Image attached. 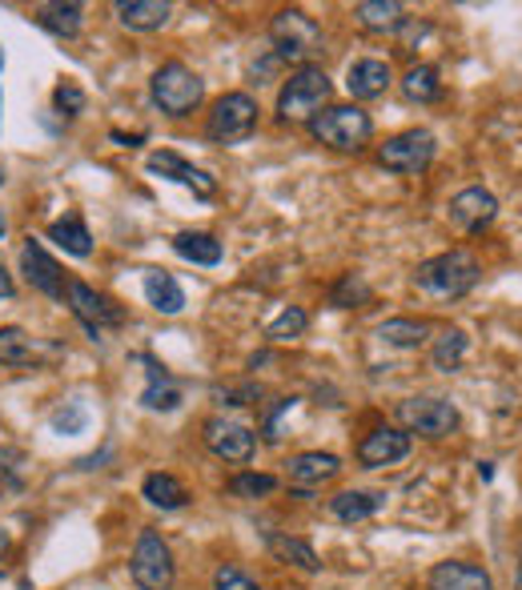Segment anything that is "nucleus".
Masks as SVG:
<instances>
[{
	"instance_id": "17",
	"label": "nucleus",
	"mask_w": 522,
	"mask_h": 590,
	"mask_svg": "<svg viewBox=\"0 0 522 590\" xmlns=\"http://www.w3.org/2000/svg\"><path fill=\"white\" fill-rule=\"evenodd\" d=\"M337 475H342V458H337V454H322V450L293 454L290 466H286V478H290V487H298V490H313V487H322V482H334Z\"/></svg>"
},
{
	"instance_id": "7",
	"label": "nucleus",
	"mask_w": 522,
	"mask_h": 590,
	"mask_svg": "<svg viewBox=\"0 0 522 590\" xmlns=\"http://www.w3.org/2000/svg\"><path fill=\"white\" fill-rule=\"evenodd\" d=\"M129 570H133V582L141 590H174V550H169V543L157 531H141L133 558H129Z\"/></svg>"
},
{
	"instance_id": "13",
	"label": "nucleus",
	"mask_w": 522,
	"mask_h": 590,
	"mask_svg": "<svg viewBox=\"0 0 522 590\" xmlns=\"http://www.w3.org/2000/svg\"><path fill=\"white\" fill-rule=\"evenodd\" d=\"M21 274L36 293H45V298H53V301H65V286H69V281H65L60 266L45 254V245L36 242V237H29V242L21 245Z\"/></svg>"
},
{
	"instance_id": "43",
	"label": "nucleus",
	"mask_w": 522,
	"mask_h": 590,
	"mask_svg": "<svg viewBox=\"0 0 522 590\" xmlns=\"http://www.w3.org/2000/svg\"><path fill=\"white\" fill-rule=\"evenodd\" d=\"M514 590H522V555H519V570H514Z\"/></svg>"
},
{
	"instance_id": "45",
	"label": "nucleus",
	"mask_w": 522,
	"mask_h": 590,
	"mask_svg": "<svg viewBox=\"0 0 522 590\" xmlns=\"http://www.w3.org/2000/svg\"><path fill=\"white\" fill-rule=\"evenodd\" d=\"M0 186H4V174H0Z\"/></svg>"
},
{
	"instance_id": "44",
	"label": "nucleus",
	"mask_w": 522,
	"mask_h": 590,
	"mask_svg": "<svg viewBox=\"0 0 522 590\" xmlns=\"http://www.w3.org/2000/svg\"><path fill=\"white\" fill-rule=\"evenodd\" d=\"M4 233H9V221H4V213H0V237H4Z\"/></svg>"
},
{
	"instance_id": "18",
	"label": "nucleus",
	"mask_w": 522,
	"mask_h": 590,
	"mask_svg": "<svg viewBox=\"0 0 522 590\" xmlns=\"http://www.w3.org/2000/svg\"><path fill=\"white\" fill-rule=\"evenodd\" d=\"M113 12L129 33H157V29L169 24L174 4H169V0H116Z\"/></svg>"
},
{
	"instance_id": "10",
	"label": "nucleus",
	"mask_w": 522,
	"mask_h": 590,
	"mask_svg": "<svg viewBox=\"0 0 522 590\" xmlns=\"http://www.w3.org/2000/svg\"><path fill=\"white\" fill-rule=\"evenodd\" d=\"M398 422L407 434H422V438H446L458 430V410L446 398H407L398 402Z\"/></svg>"
},
{
	"instance_id": "8",
	"label": "nucleus",
	"mask_w": 522,
	"mask_h": 590,
	"mask_svg": "<svg viewBox=\"0 0 522 590\" xmlns=\"http://www.w3.org/2000/svg\"><path fill=\"white\" fill-rule=\"evenodd\" d=\"M434 153H438V141H434L430 129H407V133H395L386 145H378V165L390 169V174L414 177L430 169Z\"/></svg>"
},
{
	"instance_id": "12",
	"label": "nucleus",
	"mask_w": 522,
	"mask_h": 590,
	"mask_svg": "<svg viewBox=\"0 0 522 590\" xmlns=\"http://www.w3.org/2000/svg\"><path fill=\"white\" fill-rule=\"evenodd\" d=\"M145 169H149V174H157V177H165V181H177V186L193 189V197H201V201H213V197H218V181H213L206 169H198V165L186 162V157H181V153H174V149L149 153Z\"/></svg>"
},
{
	"instance_id": "33",
	"label": "nucleus",
	"mask_w": 522,
	"mask_h": 590,
	"mask_svg": "<svg viewBox=\"0 0 522 590\" xmlns=\"http://www.w3.org/2000/svg\"><path fill=\"white\" fill-rule=\"evenodd\" d=\"M366 301H370V286H366L362 274H342L334 281V290H330V305L334 310H362Z\"/></svg>"
},
{
	"instance_id": "14",
	"label": "nucleus",
	"mask_w": 522,
	"mask_h": 590,
	"mask_svg": "<svg viewBox=\"0 0 522 590\" xmlns=\"http://www.w3.org/2000/svg\"><path fill=\"white\" fill-rule=\"evenodd\" d=\"M495 218H499V197L490 193V189L470 186V189H463V193H454V197H451V221H454V230L482 233Z\"/></svg>"
},
{
	"instance_id": "5",
	"label": "nucleus",
	"mask_w": 522,
	"mask_h": 590,
	"mask_svg": "<svg viewBox=\"0 0 522 590\" xmlns=\"http://www.w3.org/2000/svg\"><path fill=\"white\" fill-rule=\"evenodd\" d=\"M149 97H153V104H157L165 116L181 121V116H189L201 104V97H206V81H201V77L189 69V65H181V60H169V65H162V69L153 73Z\"/></svg>"
},
{
	"instance_id": "15",
	"label": "nucleus",
	"mask_w": 522,
	"mask_h": 590,
	"mask_svg": "<svg viewBox=\"0 0 522 590\" xmlns=\"http://www.w3.org/2000/svg\"><path fill=\"white\" fill-rule=\"evenodd\" d=\"M407 454H410V434L395 426H378L358 442V463L366 466V470L395 466V463H402Z\"/></svg>"
},
{
	"instance_id": "24",
	"label": "nucleus",
	"mask_w": 522,
	"mask_h": 590,
	"mask_svg": "<svg viewBox=\"0 0 522 590\" xmlns=\"http://www.w3.org/2000/svg\"><path fill=\"white\" fill-rule=\"evenodd\" d=\"M48 242H57L69 257H89L93 254V233L81 221V213H65L48 225Z\"/></svg>"
},
{
	"instance_id": "20",
	"label": "nucleus",
	"mask_w": 522,
	"mask_h": 590,
	"mask_svg": "<svg viewBox=\"0 0 522 590\" xmlns=\"http://www.w3.org/2000/svg\"><path fill=\"white\" fill-rule=\"evenodd\" d=\"M354 16H358L362 29L374 36L402 33V29L410 24L407 4H398V0H362L358 9H354Z\"/></svg>"
},
{
	"instance_id": "35",
	"label": "nucleus",
	"mask_w": 522,
	"mask_h": 590,
	"mask_svg": "<svg viewBox=\"0 0 522 590\" xmlns=\"http://www.w3.org/2000/svg\"><path fill=\"white\" fill-rule=\"evenodd\" d=\"M230 490L233 498H245V502H254V498H266L278 490V478L274 475H257V470H245V475H233L230 478Z\"/></svg>"
},
{
	"instance_id": "34",
	"label": "nucleus",
	"mask_w": 522,
	"mask_h": 590,
	"mask_svg": "<svg viewBox=\"0 0 522 590\" xmlns=\"http://www.w3.org/2000/svg\"><path fill=\"white\" fill-rule=\"evenodd\" d=\"M306 325H310V313L302 305H286V310L266 325V342H293V337L306 334Z\"/></svg>"
},
{
	"instance_id": "9",
	"label": "nucleus",
	"mask_w": 522,
	"mask_h": 590,
	"mask_svg": "<svg viewBox=\"0 0 522 590\" xmlns=\"http://www.w3.org/2000/svg\"><path fill=\"white\" fill-rule=\"evenodd\" d=\"M65 301H69L73 318L93 334V342L104 334V330H116V325H125V310L116 305L113 298H104V293H97L93 286H85L81 278H73L69 286H65Z\"/></svg>"
},
{
	"instance_id": "2",
	"label": "nucleus",
	"mask_w": 522,
	"mask_h": 590,
	"mask_svg": "<svg viewBox=\"0 0 522 590\" xmlns=\"http://www.w3.org/2000/svg\"><path fill=\"white\" fill-rule=\"evenodd\" d=\"M269 45H274V57L278 60L302 69V65H313V57L325 53V33L310 12L281 9V12H274V21H269Z\"/></svg>"
},
{
	"instance_id": "25",
	"label": "nucleus",
	"mask_w": 522,
	"mask_h": 590,
	"mask_svg": "<svg viewBox=\"0 0 522 590\" xmlns=\"http://www.w3.org/2000/svg\"><path fill=\"white\" fill-rule=\"evenodd\" d=\"M266 546H269V555L278 558V563H286V567H298V570H306V575L322 570V558H318V550H313L306 538H293V534H269Z\"/></svg>"
},
{
	"instance_id": "16",
	"label": "nucleus",
	"mask_w": 522,
	"mask_h": 590,
	"mask_svg": "<svg viewBox=\"0 0 522 590\" xmlns=\"http://www.w3.org/2000/svg\"><path fill=\"white\" fill-rule=\"evenodd\" d=\"M395 85V69L378 57H362L346 69V89L354 101H378Z\"/></svg>"
},
{
	"instance_id": "4",
	"label": "nucleus",
	"mask_w": 522,
	"mask_h": 590,
	"mask_svg": "<svg viewBox=\"0 0 522 590\" xmlns=\"http://www.w3.org/2000/svg\"><path fill=\"white\" fill-rule=\"evenodd\" d=\"M330 93H334V85H330L322 65H302V69H293L290 77H286V85L278 89V116L286 125L310 121V116H318L325 109Z\"/></svg>"
},
{
	"instance_id": "29",
	"label": "nucleus",
	"mask_w": 522,
	"mask_h": 590,
	"mask_svg": "<svg viewBox=\"0 0 522 590\" xmlns=\"http://www.w3.org/2000/svg\"><path fill=\"white\" fill-rule=\"evenodd\" d=\"M466 349H470V337L463 330H442L434 337V346H430V361H434V370L454 374L466 361Z\"/></svg>"
},
{
	"instance_id": "22",
	"label": "nucleus",
	"mask_w": 522,
	"mask_h": 590,
	"mask_svg": "<svg viewBox=\"0 0 522 590\" xmlns=\"http://www.w3.org/2000/svg\"><path fill=\"white\" fill-rule=\"evenodd\" d=\"M145 298L157 313L165 318H177V313L186 310V290H181V281L174 274H165V269H145Z\"/></svg>"
},
{
	"instance_id": "1",
	"label": "nucleus",
	"mask_w": 522,
	"mask_h": 590,
	"mask_svg": "<svg viewBox=\"0 0 522 590\" xmlns=\"http://www.w3.org/2000/svg\"><path fill=\"white\" fill-rule=\"evenodd\" d=\"M482 281V266L470 249H446L414 269V290L438 301H458Z\"/></svg>"
},
{
	"instance_id": "26",
	"label": "nucleus",
	"mask_w": 522,
	"mask_h": 590,
	"mask_svg": "<svg viewBox=\"0 0 522 590\" xmlns=\"http://www.w3.org/2000/svg\"><path fill=\"white\" fill-rule=\"evenodd\" d=\"M141 498H145L149 506H157V510H181L189 502V490H186V482H181V478L157 470V475H149L145 482H141Z\"/></svg>"
},
{
	"instance_id": "21",
	"label": "nucleus",
	"mask_w": 522,
	"mask_h": 590,
	"mask_svg": "<svg viewBox=\"0 0 522 590\" xmlns=\"http://www.w3.org/2000/svg\"><path fill=\"white\" fill-rule=\"evenodd\" d=\"M81 4L77 0H48L36 9V24L45 29V33L60 36V41H77L81 36Z\"/></svg>"
},
{
	"instance_id": "3",
	"label": "nucleus",
	"mask_w": 522,
	"mask_h": 590,
	"mask_svg": "<svg viewBox=\"0 0 522 590\" xmlns=\"http://www.w3.org/2000/svg\"><path fill=\"white\" fill-rule=\"evenodd\" d=\"M306 125L318 145H330L337 153H362L374 137V121L362 104H325Z\"/></svg>"
},
{
	"instance_id": "37",
	"label": "nucleus",
	"mask_w": 522,
	"mask_h": 590,
	"mask_svg": "<svg viewBox=\"0 0 522 590\" xmlns=\"http://www.w3.org/2000/svg\"><path fill=\"white\" fill-rule=\"evenodd\" d=\"M53 104L60 109V116H77L85 113V89L77 81H65L53 89Z\"/></svg>"
},
{
	"instance_id": "31",
	"label": "nucleus",
	"mask_w": 522,
	"mask_h": 590,
	"mask_svg": "<svg viewBox=\"0 0 522 590\" xmlns=\"http://www.w3.org/2000/svg\"><path fill=\"white\" fill-rule=\"evenodd\" d=\"M36 346L33 337L24 334L21 325H0V366H33Z\"/></svg>"
},
{
	"instance_id": "30",
	"label": "nucleus",
	"mask_w": 522,
	"mask_h": 590,
	"mask_svg": "<svg viewBox=\"0 0 522 590\" xmlns=\"http://www.w3.org/2000/svg\"><path fill=\"white\" fill-rule=\"evenodd\" d=\"M378 337H382L386 346L418 349L430 337V325L422 318H390V322L378 325Z\"/></svg>"
},
{
	"instance_id": "6",
	"label": "nucleus",
	"mask_w": 522,
	"mask_h": 590,
	"mask_svg": "<svg viewBox=\"0 0 522 590\" xmlns=\"http://www.w3.org/2000/svg\"><path fill=\"white\" fill-rule=\"evenodd\" d=\"M257 101L249 93H225L213 101L206 121V137L218 141V145H242V141L254 137L257 129Z\"/></svg>"
},
{
	"instance_id": "41",
	"label": "nucleus",
	"mask_w": 522,
	"mask_h": 590,
	"mask_svg": "<svg viewBox=\"0 0 522 590\" xmlns=\"http://www.w3.org/2000/svg\"><path fill=\"white\" fill-rule=\"evenodd\" d=\"M0 298H4V301L16 298V281H12V274L4 266H0Z\"/></svg>"
},
{
	"instance_id": "28",
	"label": "nucleus",
	"mask_w": 522,
	"mask_h": 590,
	"mask_svg": "<svg viewBox=\"0 0 522 590\" xmlns=\"http://www.w3.org/2000/svg\"><path fill=\"white\" fill-rule=\"evenodd\" d=\"M141 361L149 366V386H145V393H141V405H145V410H177V405H181L177 382L153 358H141Z\"/></svg>"
},
{
	"instance_id": "32",
	"label": "nucleus",
	"mask_w": 522,
	"mask_h": 590,
	"mask_svg": "<svg viewBox=\"0 0 522 590\" xmlns=\"http://www.w3.org/2000/svg\"><path fill=\"white\" fill-rule=\"evenodd\" d=\"M402 93H407V101H414V104H434L442 97L438 69H434V65H414V69H407V77H402Z\"/></svg>"
},
{
	"instance_id": "11",
	"label": "nucleus",
	"mask_w": 522,
	"mask_h": 590,
	"mask_svg": "<svg viewBox=\"0 0 522 590\" xmlns=\"http://www.w3.org/2000/svg\"><path fill=\"white\" fill-rule=\"evenodd\" d=\"M201 438H206L209 454H218L221 463L245 466L257 454V434L233 418H209L201 426Z\"/></svg>"
},
{
	"instance_id": "38",
	"label": "nucleus",
	"mask_w": 522,
	"mask_h": 590,
	"mask_svg": "<svg viewBox=\"0 0 522 590\" xmlns=\"http://www.w3.org/2000/svg\"><path fill=\"white\" fill-rule=\"evenodd\" d=\"M85 422H89V414H85L81 402H65L57 414H53V430H57V434H81Z\"/></svg>"
},
{
	"instance_id": "40",
	"label": "nucleus",
	"mask_w": 522,
	"mask_h": 590,
	"mask_svg": "<svg viewBox=\"0 0 522 590\" xmlns=\"http://www.w3.org/2000/svg\"><path fill=\"white\" fill-rule=\"evenodd\" d=\"M293 402H298V398H281L278 410L266 418V442H278V418L286 414V410H293Z\"/></svg>"
},
{
	"instance_id": "39",
	"label": "nucleus",
	"mask_w": 522,
	"mask_h": 590,
	"mask_svg": "<svg viewBox=\"0 0 522 590\" xmlns=\"http://www.w3.org/2000/svg\"><path fill=\"white\" fill-rule=\"evenodd\" d=\"M218 398H221L225 405H249V402H257V398H262V386H254V382L225 386V390H218Z\"/></svg>"
},
{
	"instance_id": "36",
	"label": "nucleus",
	"mask_w": 522,
	"mask_h": 590,
	"mask_svg": "<svg viewBox=\"0 0 522 590\" xmlns=\"http://www.w3.org/2000/svg\"><path fill=\"white\" fill-rule=\"evenodd\" d=\"M213 590H262V582L254 575H245L242 567L225 563V567L213 570Z\"/></svg>"
},
{
	"instance_id": "23",
	"label": "nucleus",
	"mask_w": 522,
	"mask_h": 590,
	"mask_svg": "<svg viewBox=\"0 0 522 590\" xmlns=\"http://www.w3.org/2000/svg\"><path fill=\"white\" fill-rule=\"evenodd\" d=\"M382 506H386V494H374V490H342V494L330 498V514L337 522H366Z\"/></svg>"
},
{
	"instance_id": "19",
	"label": "nucleus",
	"mask_w": 522,
	"mask_h": 590,
	"mask_svg": "<svg viewBox=\"0 0 522 590\" xmlns=\"http://www.w3.org/2000/svg\"><path fill=\"white\" fill-rule=\"evenodd\" d=\"M426 582H430V590H495L487 570L475 567V563H458V558L438 563V567L430 570Z\"/></svg>"
},
{
	"instance_id": "42",
	"label": "nucleus",
	"mask_w": 522,
	"mask_h": 590,
	"mask_svg": "<svg viewBox=\"0 0 522 590\" xmlns=\"http://www.w3.org/2000/svg\"><path fill=\"white\" fill-rule=\"evenodd\" d=\"M9 550H12V538H9V531L0 526V570H4V558H9Z\"/></svg>"
},
{
	"instance_id": "27",
	"label": "nucleus",
	"mask_w": 522,
	"mask_h": 590,
	"mask_svg": "<svg viewBox=\"0 0 522 590\" xmlns=\"http://www.w3.org/2000/svg\"><path fill=\"white\" fill-rule=\"evenodd\" d=\"M174 254L186 257V261H193V266H218L221 261V242L213 237V233H201V230H186L174 237Z\"/></svg>"
}]
</instances>
